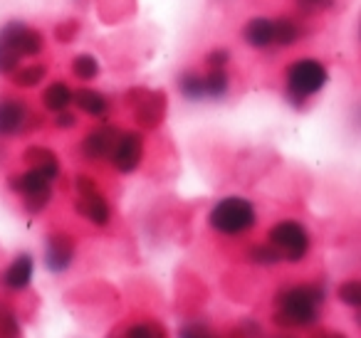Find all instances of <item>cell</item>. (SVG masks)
I'll return each mask as SVG.
<instances>
[{
	"label": "cell",
	"instance_id": "cell-21",
	"mask_svg": "<svg viewBox=\"0 0 361 338\" xmlns=\"http://www.w3.org/2000/svg\"><path fill=\"white\" fill-rule=\"evenodd\" d=\"M302 40V27L295 18H277L275 20V45L292 47Z\"/></svg>",
	"mask_w": 361,
	"mask_h": 338
},
{
	"label": "cell",
	"instance_id": "cell-25",
	"mask_svg": "<svg viewBox=\"0 0 361 338\" xmlns=\"http://www.w3.org/2000/svg\"><path fill=\"white\" fill-rule=\"evenodd\" d=\"M124 338H166V331L151 321H139V323H134V326L126 328Z\"/></svg>",
	"mask_w": 361,
	"mask_h": 338
},
{
	"label": "cell",
	"instance_id": "cell-15",
	"mask_svg": "<svg viewBox=\"0 0 361 338\" xmlns=\"http://www.w3.org/2000/svg\"><path fill=\"white\" fill-rule=\"evenodd\" d=\"M23 161L27 163V168L45 175L50 183L60 178V158H57L50 149H45V146H30V149L23 154Z\"/></svg>",
	"mask_w": 361,
	"mask_h": 338
},
{
	"label": "cell",
	"instance_id": "cell-29",
	"mask_svg": "<svg viewBox=\"0 0 361 338\" xmlns=\"http://www.w3.org/2000/svg\"><path fill=\"white\" fill-rule=\"evenodd\" d=\"M77 32H80V25H77V20H65L57 25L55 35L60 42H72L77 37Z\"/></svg>",
	"mask_w": 361,
	"mask_h": 338
},
{
	"label": "cell",
	"instance_id": "cell-13",
	"mask_svg": "<svg viewBox=\"0 0 361 338\" xmlns=\"http://www.w3.org/2000/svg\"><path fill=\"white\" fill-rule=\"evenodd\" d=\"M32 274H35V259H32V254L23 252V254H18L11 262V267L3 272L0 284H3V289H8V292H25L32 282Z\"/></svg>",
	"mask_w": 361,
	"mask_h": 338
},
{
	"label": "cell",
	"instance_id": "cell-26",
	"mask_svg": "<svg viewBox=\"0 0 361 338\" xmlns=\"http://www.w3.org/2000/svg\"><path fill=\"white\" fill-rule=\"evenodd\" d=\"M339 299L351 308H359L361 306V282L351 279V282H344L339 287Z\"/></svg>",
	"mask_w": 361,
	"mask_h": 338
},
{
	"label": "cell",
	"instance_id": "cell-6",
	"mask_svg": "<svg viewBox=\"0 0 361 338\" xmlns=\"http://www.w3.org/2000/svg\"><path fill=\"white\" fill-rule=\"evenodd\" d=\"M75 190H77V203H75L77 213L90 220L94 227H106L111 223V205L102 195L99 185L90 175H77Z\"/></svg>",
	"mask_w": 361,
	"mask_h": 338
},
{
	"label": "cell",
	"instance_id": "cell-14",
	"mask_svg": "<svg viewBox=\"0 0 361 338\" xmlns=\"http://www.w3.org/2000/svg\"><path fill=\"white\" fill-rule=\"evenodd\" d=\"M243 40L252 47V50H270L275 45V20L272 18H252L243 27Z\"/></svg>",
	"mask_w": 361,
	"mask_h": 338
},
{
	"label": "cell",
	"instance_id": "cell-10",
	"mask_svg": "<svg viewBox=\"0 0 361 338\" xmlns=\"http://www.w3.org/2000/svg\"><path fill=\"white\" fill-rule=\"evenodd\" d=\"M141 158H144V139H141V134H136V131H121L114 144V151L109 156L114 168L119 173L129 175L141 165Z\"/></svg>",
	"mask_w": 361,
	"mask_h": 338
},
{
	"label": "cell",
	"instance_id": "cell-3",
	"mask_svg": "<svg viewBox=\"0 0 361 338\" xmlns=\"http://www.w3.org/2000/svg\"><path fill=\"white\" fill-rule=\"evenodd\" d=\"M329 82V70L319 60L300 57L285 70V94L287 101L297 109L307 104L314 94H319Z\"/></svg>",
	"mask_w": 361,
	"mask_h": 338
},
{
	"label": "cell",
	"instance_id": "cell-23",
	"mask_svg": "<svg viewBox=\"0 0 361 338\" xmlns=\"http://www.w3.org/2000/svg\"><path fill=\"white\" fill-rule=\"evenodd\" d=\"M72 75L77 77V80L82 82H92L99 77V62H97L94 55H90V52H82V55H77L75 60H72Z\"/></svg>",
	"mask_w": 361,
	"mask_h": 338
},
{
	"label": "cell",
	"instance_id": "cell-19",
	"mask_svg": "<svg viewBox=\"0 0 361 338\" xmlns=\"http://www.w3.org/2000/svg\"><path fill=\"white\" fill-rule=\"evenodd\" d=\"M203 84H206L208 101H221L231 92V75H228V70H208L203 75Z\"/></svg>",
	"mask_w": 361,
	"mask_h": 338
},
{
	"label": "cell",
	"instance_id": "cell-20",
	"mask_svg": "<svg viewBox=\"0 0 361 338\" xmlns=\"http://www.w3.org/2000/svg\"><path fill=\"white\" fill-rule=\"evenodd\" d=\"M45 77H47L45 65H27V67H18L16 72H11V80L18 89H32V87H40Z\"/></svg>",
	"mask_w": 361,
	"mask_h": 338
},
{
	"label": "cell",
	"instance_id": "cell-27",
	"mask_svg": "<svg viewBox=\"0 0 361 338\" xmlns=\"http://www.w3.org/2000/svg\"><path fill=\"white\" fill-rule=\"evenodd\" d=\"M178 338H218V336L211 333V328L206 323H186L178 331Z\"/></svg>",
	"mask_w": 361,
	"mask_h": 338
},
{
	"label": "cell",
	"instance_id": "cell-11",
	"mask_svg": "<svg viewBox=\"0 0 361 338\" xmlns=\"http://www.w3.org/2000/svg\"><path fill=\"white\" fill-rule=\"evenodd\" d=\"M75 259V239L67 232H50L45 237V267L52 274H62L72 267Z\"/></svg>",
	"mask_w": 361,
	"mask_h": 338
},
{
	"label": "cell",
	"instance_id": "cell-12",
	"mask_svg": "<svg viewBox=\"0 0 361 338\" xmlns=\"http://www.w3.org/2000/svg\"><path fill=\"white\" fill-rule=\"evenodd\" d=\"M121 131L116 126H99V129L90 131V134L82 139L80 151L87 161H109L111 151H114V144L119 139Z\"/></svg>",
	"mask_w": 361,
	"mask_h": 338
},
{
	"label": "cell",
	"instance_id": "cell-7",
	"mask_svg": "<svg viewBox=\"0 0 361 338\" xmlns=\"http://www.w3.org/2000/svg\"><path fill=\"white\" fill-rule=\"evenodd\" d=\"M11 190L23 198V205L30 215H40L52 200V183L37 170L27 168L11 178Z\"/></svg>",
	"mask_w": 361,
	"mask_h": 338
},
{
	"label": "cell",
	"instance_id": "cell-22",
	"mask_svg": "<svg viewBox=\"0 0 361 338\" xmlns=\"http://www.w3.org/2000/svg\"><path fill=\"white\" fill-rule=\"evenodd\" d=\"M247 259H250L255 267H275L282 262V254L277 252V247H272L270 242L265 244H250L247 247Z\"/></svg>",
	"mask_w": 361,
	"mask_h": 338
},
{
	"label": "cell",
	"instance_id": "cell-1",
	"mask_svg": "<svg viewBox=\"0 0 361 338\" xmlns=\"http://www.w3.org/2000/svg\"><path fill=\"white\" fill-rule=\"evenodd\" d=\"M326 292L322 284H292L275 296V323L280 328H312L322 318Z\"/></svg>",
	"mask_w": 361,
	"mask_h": 338
},
{
	"label": "cell",
	"instance_id": "cell-5",
	"mask_svg": "<svg viewBox=\"0 0 361 338\" xmlns=\"http://www.w3.org/2000/svg\"><path fill=\"white\" fill-rule=\"evenodd\" d=\"M267 242L272 247H277V252L282 254V259L287 262H302V259L310 254V247H312V239H310V232L302 223L297 220H280L270 227L267 232Z\"/></svg>",
	"mask_w": 361,
	"mask_h": 338
},
{
	"label": "cell",
	"instance_id": "cell-33",
	"mask_svg": "<svg viewBox=\"0 0 361 338\" xmlns=\"http://www.w3.org/2000/svg\"><path fill=\"white\" fill-rule=\"evenodd\" d=\"M282 338H287V336H282Z\"/></svg>",
	"mask_w": 361,
	"mask_h": 338
},
{
	"label": "cell",
	"instance_id": "cell-9",
	"mask_svg": "<svg viewBox=\"0 0 361 338\" xmlns=\"http://www.w3.org/2000/svg\"><path fill=\"white\" fill-rule=\"evenodd\" d=\"M134 106L136 124L144 129H156L166 116V94L164 92H149V89H134L126 96Z\"/></svg>",
	"mask_w": 361,
	"mask_h": 338
},
{
	"label": "cell",
	"instance_id": "cell-30",
	"mask_svg": "<svg viewBox=\"0 0 361 338\" xmlns=\"http://www.w3.org/2000/svg\"><path fill=\"white\" fill-rule=\"evenodd\" d=\"M300 11L305 13H314V11H329L334 6V0H297Z\"/></svg>",
	"mask_w": 361,
	"mask_h": 338
},
{
	"label": "cell",
	"instance_id": "cell-16",
	"mask_svg": "<svg viewBox=\"0 0 361 338\" xmlns=\"http://www.w3.org/2000/svg\"><path fill=\"white\" fill-rule=\"evenodd\" d=\"M72 104H77V109L85 111V114L92 116V119H106V116H109V109H111L109 99L97 89H77Z\"/></svg>",
	"mask_w": 361,
	"mask_h": 338
},
{
	"label": "cell",
	"instance_id": "cell-32",
	"mask_svg": "<svg viewBox=\"0 0 361 338\" xmlns=\"http://www.w3.org/2000/svg\"><path fill=\"white\" fill-rule=\"evenodd\" d=\"M314 338H346L344 333H336V331H322V333H317Z\"/></svg>",
	"mask_w": 361,
	"mask_h": 338
},
{
	"label": "cell",
	"instance_id": "cell-18",
	"mask_svg": "<svg viewBox=\"0 0 361 338\" xmlns=\"http://www.w3.org/2000/svg\"><path fill=\"white\" fill-rule=\"evenodd\" d=\"M180 96L188 101H203L206 99V84H203V75L201 72H180L178 80H176Z\"/></svg>",
	"mask_w": 361,
	"mask_h": 338
},
{
	"label": "cell",
	"instance_id": "cell-31",
	"mask_svg": "<svg viewBox=\"0 0 361 338\" xmlns=\"http://www.w3.org/2000/svg\"><path fill=\"white\" fill-rule=\"evenodd\" d=\"M55 126H57V129H75V126H77V116L72 114L70 109L57 111V114H55Z\"/></svg>",
	"mask_w": 361,
	"mask_h": 338
},
{
	"label": "cell",
	"instance_id": "cell-4",
	"mask_svg": "<svg viewBox=\"0 0 361 338\" xmlns=\"http://www.w3.org/2000/svg\"><path fill=\"white\" fill-rule=\"evenodd\" d=\"M208 225H211L213 232L226 234V237H240V234H247L257 225L255 205H252L247 198H238V195L223 198L211 208Z\"/></svg>",
	"mask_w": 361,
	"mask_h": 338
},
{
	"label": "cell",
	"instance_id": "cell-28",
	"mask_svg": "<svg viewBox=\"0 0 361 338\" xmlns=\"http://www.w3.org/2000/svg\"><path fill=\"white\" fill-rule=\"evenodd\" d=\"M228 62H231V52L228 50H213L206 57V67L208 70H226Z\"/></svg>",
	"mask_w": 361,
	"mask_h": 338
},
{
	"label": "cell",
	"instance_id": "cell-17",
	"mask_svg": "<svg viewBox=\"0 0 361 338\" xmlns=\"http://www.w3.org/2000/svg\"><path fill=\"white\" fill-rule=\"evenodd\" d=\"M72 99H75V89H72L67 82H52V84L45 87V92H42V106H45L47 111H52V114L70 109Z\"/></svg>",
	"mask_w": 361,
	"mask_h": 338
},
{
	"label": "cell",
	"instance_id": "cell-2",
	"mask_svg": "<svg viewBox=\"0 0 361 338\" xmlns=\"http://www.w3.org/2000/svg\"><path fill=\"white\" fill-rule=\"evenodd\" d=\"M45 47L42 35L27 23L13 20L0 27V75H11L25 57H37Z\"/></svg>",
	"mask_w": 361,
	"mask_h": 338
},
{
	"label": "cell",
	"instance_id": "cell-8",
	"mask_svg": "<svg viewBox=\"0 0 361 338\" xmlns=\"http://www.w3.org/2000/svg\"><path fill=\"white\" fill-rule=\"evenodd\" d=\"M42 119L30 109V104L18 96H0V136L16 139L27 131H35Z\"/></svg>",
	"mask_w": 361,
	"mask_h": 338
},
{
	"label": "cell",
	"instance_id": "cell-24",
	"mask_svg": "<svg viewBox=\"0 0 361 338\" xmlns=\"http://www.w3.org/2000/svg\"><path fill=\"white\" fill-rule=\"evenodd\" d=\"M20 336H23V331H20L18 316L13 313V308L0 303V338H20Z\"/></svg>",
	"mask_w": 361,
	"mask_h": 338
}]
</instances>
